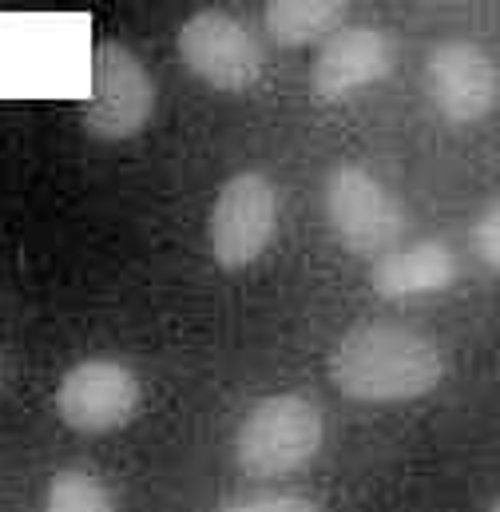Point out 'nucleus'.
<instances>
[{"instance_id": "1", "label": "nucleus", "mask_w": 500, "mask_h": 512, "mask_svg": "<svg viewBox=\"0 0 500 512\" xmlns=\"http://www.w3.org/2000/svg\"><path fill=\"white\" fill-rule=\"evenodd\" d=\"M445 378L441 346L401 322H362L330 354V382L366 405H397L433 393Z\"/></svg>"}, {"instance_id": "2", "label": "nucleus", "mask_w": 500, "mask_h": 512, "mask_svg": "<svg viewBox=\"0 0 500 512\" xmlns=\"http://www.w3.org/2000/svg\"><path fill=\"white\" fill-rule=\"evenodd\" d=\"M326 441L322 409L302 393H270L250 405L235 433V461L254 481H278L302 473Z\"/></svg>"}, {"instance_id": "3", "label": "nucleus", "mask_w": 500, "mask_h": 512, "mask_svg": "<svg viewBox=\"0 0 500 512\" xmlns=\"http://www.w3.org/2000/svg\"><path fill=\"white\" fill-rule=\"evenodd\" d=\"M322 211L342 251L358 258H381L409 231L401 199L362 163H338L326 175Z\"/></svg>"}, {"instance_id": "4", "label": "nucleus", "mask_w": 500, "mask_h": 512, "mask_svg": "<svg viewBox=\"0 0 500 512\" xmlns=\"http://www.w3.org/2000/svg\"><path fill=\"white\" fill-rule=\"evenodd\" d=\"M155 80L147 64L120 40H104L92 52V96L84 104V131L100 143H124L155 116Z\"/></svg>"}, {"instance_id": "5", "label": "nucleus", "mask_w": 500, "mask_h": 512, "mask_svg": "<svg viewBox=\"0 0 500 512\" xmlns=\"http://www.w3.org/2000/svg\"><path fill=\"white\" fill-rule=\"evenodd\" d=\"M175 48H179L183 68L195 80H203L215 92H231V96L250 92L266 68L258 36L239 16H231L223 8H203V12L187 16Z\"/></svg>"}, {"instance_id": "6", "label": "nucleus", "mask_w": 500, "mask_h": 512, "mask_svg": "<svg viewBox=\"0 0 500 512\" xmlns=\"http://www.w3.org/2000/svg\"><path fill=\"white\" fill-rule=\"evenodd\" d=\"M211 255L223 270H247L266 255L278 231V191L270 175L239 171L231 175L211 207Z\"/></svg>"}, {"instance_id": "7", "label": "nucleus", "mask_w": 500, "mask_h": 512, "mask_svg": "<svg viewBox=\"0 0 500 512\" xmlns=\"http://www.w3.org/2000/svg\"><path fill=\"white\" fill-rule=\"evenodd\" d=\"M139 374L120 358H84L64 370L56 385V413L68 429L100 437L116 433L139 413Z\"/></svg>"}, {"instance_id": "8", "label": "nucleus", "mask_w": 500, "mask_h": 512, "mask_svg": "<svg viewBox=\"0 0 500 512\" xmlns=\"http://www.w3.org/2000/svg\"><path fill=\"white\" fill-rule=\"evenodd\" d=\"M425 92L441 120L477 124L500 100V72L493 56L473 40H441L425 60Z\"/></svg>"}, {"instance_id": "9", "label": "nucleus", "mask_w": 500, "mask_h": 512, "mask_svg": "<svg viewBox=\"0 0 500 512\" xmlns=\"http://www.w3.org/2000/svg\"><path fill=\"white\" fill-rule=\"evenodd\" d=\"M393 72V40L370 24H346L326 44H318L310 68V96L318 104H338L366 92Z\"/></svg>"}, {"instance_id": "10", "label": "nucleus", "mask_w": 500, "mask_h": 512, "mask_svg": "<svg viewBox=\"0 0 500 512\" xmlns=\"http://www.w3.org/2000/svg\"><path fill=\"white\" fill-rule=\"evenodd\" d=\"M453 282H457V255L441 239H417L409 247H393L381 258H374V266H370L374 294L389 298V302L441 294Z\"/></svg>"}, {"instance_id": "11", "label": "nucleus", "mask_w": 500, "mask_h": 512, "mask_svg": "<svg viewBox=\"0 0 500 512\" xmlns=\"http://www.w3.org/2000/svg\"><path fill=\"white\" fill-rule=\"evenodd\" d=\"M346 12V0H270L262 4V28L282 48H310L346 28Z\"/></svg>"}, {"instance_id": "12", "label": "nucleus", "mask_w": 500, "mask_h": 512, "mask_svg": "<svg viewBox=\"0 0 500 512\" xmlns=\"http://www.w3.org/2000/svg\"><path fill=\"white\" fill-rule=\"evenodd\" d=\"M40 512H116L112 489L88 469H60L48 481Z\"/></svg>"}, {"instance_id": "13", "label": "nucleus", "mask_w": 500, "mask_h": 512, "mask_svg": "<svg viewBox=\"0 0 500 512\" xmlns=\"http://www.w3.org/2000/svg\"><path fill=\"white\" fill-rule=\"evenodd\" d=\"M469 243H473V255L481 258V266L500 270V199H493V203L477 215V223H473V231H469Z\"/></svg>"}, {"instance_id": "14", "label": "nucleus", "mask_w": 500, "mask_h": 512, "mask_svg": "<svg viewBox=\"0 0 500 512\" xmlns=\"http://www.w3.org/2000/svg\"><path fill=\"white\" fill-rule=\"evenodd\" d=\"M219 512H322V505H314L310 497L298 493H274V497H247V501H231Z\"/></svg>"}, {"instance_id": "15", "label": "nucleus", "mask_w": 500, "mask_h": 512, "mask_svg": "<svg viewBox=\"0 0 500 512\" xmlns=\"http://www.w3.org/2000/svg\"><path fill=\"white\" fill-rule=\"evenodd\" d=\"M489 512H500V501H497V505H493V509H489Z\"/></svg>"}, {"instance_id": "16", "label": "nucleus", "mask_w": 500, "mask_h": 512, "mask_svg": "<svg viewBox=\"0 0 500 512\" xmlns=\"http://www.w3.org/2000/svg\"><path fill=\"white\" fill-rule=\"evenodd\" d=\"M0 374H4V370H0Z\"/></svg>"}]
</instances>
